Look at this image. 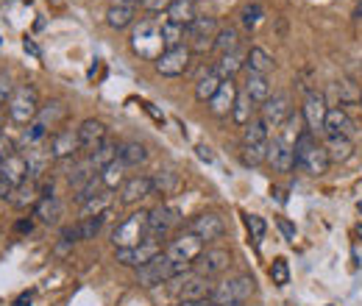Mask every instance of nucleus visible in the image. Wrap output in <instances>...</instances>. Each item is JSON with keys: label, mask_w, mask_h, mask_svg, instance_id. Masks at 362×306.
Wrapping results in <instances>:
<instances>
[{"label": "nucleus", "mask_w": 362, "mask_h": 306, "mask_svg": "<svg viewBox=\"0 0 362 306\" xmlns=\"http://www.w3.org/2000/svg\"><path fill=\"white\" fill-rule=\"evenodd\" d=\"M268 142H271V131H268V126L262 123V117H259V120H251V123L243 129V145L268 148Z\"/></svg>", "instance_id": "36"}, {"label": "nucleus", "mask_w": 362, "mask_h": 306, "mask_svg": "<svg viewBox=\"0 0 362 306\" xmlns=\"http://www.w3.org/2000/svg\"><path fill=\"white\" fill-rule=\"evenodd\" d=\"M0 178H6L11 187H20L25 178H28V162H25V153H11L3 165H0Z\"/></svg>", "instance_id": "22"}, {"label": "nucleus", "mask_w": 362, "mask_h": 306, "mask_svg": "<svg viewBox=\"0 0 362 306\" xmlns=\"http://www.w3.org/2000/svg\"><path fill=\"white\" fill-rule=\"evenodd\" d=\"M136 3H142V0H112V6H136Z\"/></svg>", "instance_id": "60"}, {"label": "nucleus", "mask_w": 362, "mask_h": 306, "mask_svg": "<svg viewBox=\"0 0 362 306\" xmlns=\"http://www.w3.org/2000/svg\"><path fill=\"white\" fill-rule=\"evenodd\" d=\"M11 153H17V142H14L11 136L0 134V165H3V162H6Z\"/></svg>", "instance_id": "51"}, {"label": "nucleus", "mask_w": 362, "mask_h": 306, "mask_svg": "<svg viewBox=\"0 0 362 306\" xmlns=\"http://www.w3.org/2000/svg\"><path fill=\"white\" fill-rule=\"evenodd\" d=\"M145 159H148V151H145V145L142 142H123L120 145V162L126 165V167H139V165H145Z\"/></svg>", "instance_id": "39"}, {"label": "nucleus", "mask_w": 362, "mask_h": 306, "mask_svg": "<svg viewBox=\"0 0 362 306\" xmlns=\"http://www.w3.org/2000/svg\"><path fill=\"white\" fill-rule=\"evenodd\" d=\"M109 189L106 192H100V195H95L90 198L84 206H81V218H98V215H103V212H109Z\"/></svg>", "instance_id": "45"}, {"label": "nucleus", "mask_w": 362, "mask_h": 306, "mask_svg": "<svg viewBox=\"0 0 362 306\" xmlns=\"http://www.w3.org/2000/svg\"><path fill=\"white\" fill-rule=\"evenodd\" d=\"M126 165L120 162V159H115V162H109L103 170H100V181H103V187L109 189V192H115L117 187H123L126 184Z\"/></svg>", "instance_id": "37"}, {"label": "nucleus", "mask_w": 362, "mask_h": 306, "mask_svg": "<svg viewBox=\"0 0 362 306\" xmlns=\"http://www.w3.org/2000/svg\"><path fill=\"white\" fill-rule=\"evenodd\" d=\"M223 84V78H218L215 73H204L198 81H195V98L201 100V103H209L212 98H215V92L221 89Z\"/></svg>", "instance_id": "41"}, {"label": "nucleus", "mask_w": 362, "mask_h": 306, "mask_svg": "<svg viewBox=\"0 0 362 306\" xmlns=\"http://www.w3.org/2000/svg\"><path fill=\"white\" fill-rule=\"evenodd\" d=\"M25 162H28V178L42 181L47 173V167H50V162H53V153H50V151H42L40 145H34V148L25 151Z\"/></svg>", "instance_id": "24"}, {"label": "nucleus", "mask_w": 362, "mask_h": 306, "mask_svg": "<svg viewBox=\"0 0 362 306\" xmlns=\"http://www.w3.org/2000/svg\"><path fill=\"white\" fill-rule=\"evenodd\" d=\"M70 251H73V242H67V240L59 237V242H56V257H64V254H70Z\"/></svg>", "instance_id": "56"}, {"label": "nucleus", "mask_w": 362, "mask_h": 306, "mask_svg": "<svg viewBox=\"0 0 362 306\" xmlns=\"http://www.w3.org/2000/svg\"><path fill=\"white\" fill-rule=\"evenodd\" d=\"M187 231H192L204 245H212V242H218V240L226 234V225H223V218H221V215H215V212H201V215H195V218L189 220Z\"/></svg>", "instance_id": "11"}, {"label": "nucleus", "mask_w": 362, "mask_h": 306, "mask_svg": "<svg viewBox=\"0 0 362 306\" xmlns=\"http://www.w3.org/2000/svg\"><path fill=\"white\" fill-rule=\"evenodd\" d=\"M14 306H31V293L20 295V298H17V304H14Z\"/></svg>", "instance_id": "59"}, {"label": "nucleus", "mask_w": 362, "mask_h": 306, "mask_svg": "<svg viewBox=\"0 0 362 306\" xmlns=\"http://www.w3.org/2000/svg\"><path fill=\"white\" fill-rule=\"evenodd\" d=\"M245 70L248 73H259V76H268L273 70V56L262 47H251L245 53Z\"/></svg>", "instance_id": "32"}, {"label": "nucleus", "mask_w": 362, "mask_h": 306, "mask_svg": "<svg viewBox=\"0 0 362 306\" xmlns=\"http://www.w3.org/2000/svg\"><path fill=\"white\" fill-rule=\"evenodd\" d=\"M50 153L53 159H73L81 153V142H78V131L76 129H62L53 134L50 139Z\"/></svg>", "instance_id": "18"}, {"label": "nucleus", "mask_w": 362, "mask_h": 306, "mask_svg": "<svg viewBox=\"0 0 362 306\" xmlns=\"http://www.w3.org/2000/svg\"><path fill=\"white\" fill-rule=\"evenodd\" d=\"M337 95H340L343 103H354V100H360L362 92H357V87L351 81H337Z\"/></svg>", "instance_id": "50"}, {"label": "nucleus", "mask_w": 362, "mask_h": 306, "mask_svg": "<svg viewBox=\"0 0 362 306\" xmlns=\"http://www.w3.org/2000/svg\"><path fill=\"white\" fill-rule=\"evenodd\" d=\"M64 114H67V106L62 103V100H47L45 106H40V114H37V120L45 126L47 131L59 123V120H64Z\"/></svg>", "instance_id": "40"}, {"label": "nucleus", "mask_w": 362, "mask_h": 306, "mask_svg": "<svg viewBox=\"0 0 362 306\" xmlns=\"http://www.w3.org/2000/svg\"><path fill=\"white\" fill-rule=\"evenodd\" d=\"M259 117H262V123L268 126V131H279L284 123H287V117H290V98L284 95V92H276L271 95L262 106H259Z\"/></svg>", "instance_id": "13"}, {"label": "nucleus", "mask_w": 362, "mask_h": 306, "mask_svg": "<svg viewBox=\"0 0 362 306\" xmlns=\"http://www.w3.org/2000/svg\"><path fill=\"white\" fill-rule=\"evenodd\" d=\"M237 45H240V34H237L234 28H221L218 37H215V47H212V50H218L221 56H226V53H234V50H237Z\"/></svg>", "instance_id": "44"}, {"label": "nucleus", "mask_w": 362, "mask_h": 306, "mask_svg": "<svg viewBox=\"0 0 362 306\" xmlns=\"http://www.w3.org/2000/svg\"><path fill=\"white\" fill-rule=\"evenodd\" d=\"M148 195H153V184H151L148 175H132V178H126V184L120 187V204H123V206L139 204V201H145Z\"/></svg>", "instance_id": "19"}, {"label": "nucleus", "mask_w": 362, "mask_h": 306, "mask_svg": "<svg viewBox=\"0 0 362 306\" xmlns=\"http://www.w3.org/2000/svg\"><path fill=\"white\" fill-rule=\"evenodd\" d=\"M254 290L257 287H254L251 276H234V278H226V281L212 287L209 301L215 306H243L254 295Z\"/></svg>", "instance_id": "4"}, {"label": "nucleus", "mask_w": 362, "mask_h": 306, "mask_svg": "<svg viewBox=\"0 0 362 306\" xmlns=\"http://www.w3.org/2000/svg\"><path fill=\"white\" fill-rule=\"evenodd\" d=\"M228 264H231V254H228L226 248H206V251H201L198 259L192 262V270L201 273V276H206V278H212V276L226 273Z\"/></svg>", "instance_id": "15"}, {"label": "nucleus", "mask_w": 362, "mask_h": 306, "mask_svg": "<svg viewBox=\"0 0 362 306\" xmlns=\"http://www.w3.org/2000/svg\"><path fill=\"white\" fill-rule=\"evenodd\" d=\"M162 254V245L159 242H139L134 248H115V262H120L123 267H142L148 264L151 259H156Z\"/></svg>", "instance_id": "14"}, {"label": "nucleus", "mask_w": 362, "mask_h": 306, "mask_svg": "<svg viewBox=\"0 0 362 306\" xmlns=\"http://www.w3.org/2000/svg\"><path fill=\"white\" fill-rule=\"evenodd\" d=\"M326 153H329V162H349L351 153H354V142L351 136H326Z\"/></svg>", "instance_id": "30"}, {"label": "nucleus", "mask_w": 362, "mask_h": 306, "mask_svg": "<svg viewBox=\"0 0 362 306\" xmlns=\"http://www.w3.org/2000/svg\"><path fill=\"white\" fill-rule=\"evenodd\" d=\"M243 92L257 103L262 106L268 98H271V84H268V76H259V73H248L245 76V84H243Z\"/></svg>", "instance_id": "29"}, {"label": "nucleus", "mask_w": 362, "mask_h": 306, "mask_svg": "<svg viewBox=\"0 0 362 306\" xmlns=\"http://www.w3.org/2000/svg\"><path fill=\"white\" fill-rule=\"evenodd\" d=\"M271 278L273 284H279V287H284V284H290V267H287V262L284 259H276V262L271 264Z\"/></svg>", "instance_id": "47"}, {"label": "nucleus", "mask_w": 362, "mask_h": 306, "mask_svg": "<svg viewBox=\"0 0 362 306\" xmlns=\"http://www.w3.org/2000/svg\"><path fill=\"white\" fill-rule=\"evenodd\" d=\"M20 234H31L34 231V220L28 218V220H17V225H14Z\"/></svg>", "instance_id": "57"}, {"label": "nucleus", "mask_w": 362, "mask_h": 306, "mask_svg": "<svg viewBox=\"0 0 362 306\" xmlns=\"http://www.w3.org/2000/svg\"><path fill=\"white\" fill-rule=\"evenodd\" d=\"M360 103H362V95H360Z\"/></svg>", "instance_id": "63"}, {"label": "nucleus", "mask_w": 362, "mask_h": 306, "mask_svg": "<svg viewBox=\"0 0 362 306\" xmlns=\"http://www.w3.org/2000/svg\"><path fill=\"white\" fill-rule=\"evenodd\" d=\"M195 151H198V159H204V162H212V159H215V156H212V151H209L206 145H198Z\"/></svg>", "instance_id": "58"}, {"label": "nucleus", "mask_w": 362, "mask_h": 306, "mask_svg": "<svg viewBox=\"0 0 362 306\" xmlns=\"http://www.w3.org/2000/svg\"><path fill=\"white\" fill-rule=\"evenodd\" d=\"M3 120H6V112H3V106H0V126H3Z\"/></svg>", "instance_id": "62"}, {"label": "nucleus", "mask_w": 362, "mask_h": 306, "mask_svg": "<svg viewBox=\"0 0 362 306\" xmlns=\"http://www.w3.org/2000/svg\"><path fill=\"white\" fill-rule=\"evenodd\" d=\"M100 192H106V187H103V181H100V175H98V178H92L84 189H78V192H76V204H78V206H84L90 198L100 195Z\"/></svg>", "instance_id": "46"}, {"label": "nucleus", "mask_w": 362, "mask_h": 306, "mask_svg": "<svg viewBox=\"0 0 362 306\" xmlns=\"http://www.w3.org/2000/svg\"><path fill=\"white\" fill-rule=\"evenodd\" d=\"M323 134L326 136H351L354 134V123L346 114V109H329L326 123H323Z\"/></svg>", "instance_id": "23"}, {"label": "nucleus", "mask_w": 362, "mask_h": 306, "mask_svg": "<svg viewBox=\"0 0 362 306\" xmlns=\"http://www.w3.org/2000/svg\"><path fill=\"white\" fill-rule=\"evenodd\" d=\"M76 131H78V142H81V151H84V153H92L98 145L106 142V126H103L100 120H95V117L84 120Z\"/></svg>", "instance_id": "20"}, {"label": "nucleus", "mask_w": 362, "mask_h": 306, "mask_svg": "<svg viewBox=\"0 0 362 306\" xmlns=\"http://www.w3.org/2000/svg\"><path fill=\"white\" fill-rule=\"evenodd\" d=\"M259 20H262V6H257V3H254V6H245V8H243V25H245L248 31H251V28H257V23H259Z\"/></svg>", "instance_id": "49"}, {"label": "nucleus", "mask_w": 362, "mask_h": 306, "mask_svg": "<svg viewBox=\"0 0 362 306\" xmlns=\"http://www.w3.org/2000/svg\"><path fill=\"white\" fill-rule=\"evenodd\" d=\"M254 109H257V103L240 89V92H237V100H234V109H231V120L245 129V126L254 120Z\"/></svg>", "instance_id": "33"}, {"label": "nucleus", "mask_w": 362, "mask_h": 306, "mask_svg": "<svg viewBox=\"0 0 362 306\" xmlns=\"http://www.w3.org/2000/svg\"><path fill=\"white\" fill-rule=\"evenodd\" d=\"M245 225H248V231H251L254 240H262L265 231H268V223L259 218V215H245Z\"/></svg>", "instance_id": "48"}, {"label": "nucleus", "mask_w": 362, "mask_h": 306, "mask_svg": "<svg viewBox=\"0 0 362 306\" xmlns=\"http://www.w3.org/2000/svg\"><path fill=\"white\" fill-rule=\"evenodd\" d=\"M276 223H279V228H281V234H284L287 240H296V225H293V223H287L284 218H279Z\"/></svg>", "instance_id": "54"}, {"label": "nucleus", "mask_w": 362, "mask_h": 306, "mask_svg": "<svg viewBox=\"0 0 362 306\" xmlns=\"http://www.w3.org/2000/svg\"><path fill=\"white\" fill-rule=\"evenodd\" d=\"M34 218L40 220V223H45V225H56L59 218H62V201L56 195L40 198L37 206H34Z\"/></svg>", "instance_id": "31"}, {"label": "nucleus", "mask_w": 362, "mask_h": 306, "mask_svg": "<svg viewBox=\"0 0 362 306\" xmlns=\"http://www.w3.org/2000/svg\"><path fill=\"white\" fill-rule=\"evenodd\" d=\"M168 284L176 301H206L212 293V281L195 270H184L179 276H173Z\"/></svg>", "instance_id": "5"}, {"label": "nucleus", "mask_w": 362, "mask_h": 306, "mask_svg": "<svg viewBox=\"0 0 362 306\" xmlns=\"http://www.w3.org/2000/svg\"><path fill=\"white\" fill-rule=\"evenodd\" d=\"M87 159H90L92 165L98 167V170H103L109 162H115V159H120V145L117 142H103V145H98L92 153H87Z\"/></svg>", "instance_id": "38"}, {"label": "nucleus", "mask_w": 362, "mask_h": 306, "mask_svg": "<svg viewBox=\"0 0 362 306\" xmlns=\"http://www.w3.org/2000/svg\"><path fill=\"white\" fill-rule=\"evenodd\" d=\"M132 50L139 59H151L156 61L165 53V42H162V28L156 20H139L132 31Z\"/></svg>", "instance_id": "2"}, {"label": "nucleus", "mask_w": 362, "mask_h": 306, "mask_svg": "<svg viewBox=\"0 0 362 306\" xmlns=\"http://www.w3.org/2000/svg\"><path fill=\"white\" fill-rule=\"evenodd\" d=\"M265 162L271 165L276 173H290V170L296 167L293 145H290V142H284L281 136H273L271 142H268V159H265Z\"/></svg>", "instance_id": "16"}, {"label": "nucleus", "mask_w": 362, "mask_h": 306, "mask_svg": "<svg viewBox=\"0 0 362 306\" xmlns=\"http://www.w3.org/2000/svg\"><path fill=\"white\" fill-rule=\"evenodd\" d=\"M293 153H296V165L304 167L310 175H323L329 170V153L323 145L315 142V134L313 131H301L298 139L293 142Z\"/></svg>", "instance_id": "1"}, {"label": "nucleus", "mask_w": 362, "mask_h": 306, "mask_svg": "<svg viewBox=\"0 0 362 306\" xmlns=\"http://www.w3.org/2000/svg\"><path fill=\"white\" fill-rule=\"evenodd\" d=\"M218 20L215 17H195L187 25V47L189 53H206L215 47V37H218Z\"/></svg>", "instance_id": "8"}, {"label": "nucleus", "mask_w": 362, "mask_h": 306, "mask_svg": "<svg viewBox=\"0 0 362 306\" xmlns=\"http://www.w3.org/2000/svg\"><path fill=\"white\" fill-rule=\"evenodd\" d=\"M148 212L151 209H136L129 218H123L115 231H112V242L115 248H134L139 242H145L148 237Z\"/></svg>", "instance_id": "6"}, {"label": "nucleus", "mask_w": 362, "mask_h": 306, "mask_svg": "<svg viewBox=\"0 0 362 306\" xmlns=\"http://www.w3.org/2000/svg\"><path fill=\"white\" fill-rule=\"evenodd\" d=\"M326 114H329V106H326V95L323 92H310L307 100H304V120H307V131H323V123H326Z\"/></svg>", "instance_id": "17"}, {"label": "nucleus", "mask_w": 362, "mask_h": 306, "mask_svg": "<svg viewBox=\"0 0 362 306\" xmlns=\"http://www.w3.org/2000/svg\"><path fill=\"white\" fill-rule=\"evenodd\" d=\"M151 184H153V195H162V198H168V195H176L181 187V175L176 170H156V173L151 175Z\"/></svg>", "instance_id": "27"}, {"label": "nucleus", "mask_w": 362, "mask_h": 306, "mask_svg": "<svg viewBox=\"0 0 362 306\" xmlns=\"http://www.w3.org/2000/svg\"><path fill=\"white\" fill-rule=\"evenodd\" d=\"M237 84L234 81H223L221 89L215 92V98L209 100V112L215 114V117H228L231 114V109H234V100H237Z\"/></svg>", "instance_id": "21"}, {"label": "nucleus", "mask_w": 362, "mask_h": 306, "mask_svg": "<svg viewBox=\"0 0 362 306\" xmlns=\"http://www.w3.org/2000/svg\"><path fill=\"white\" fill-rule=\"evenodd\" d=\"M42 195H40V181H34V178H25L17 189H14V195H11V206L14 209H28V206H37V201H40Z\"/></svg>", "instance_id": "25"}, {"label": "nucleus", "mask_w": 362, "mask_h": 306, "mask_svg": "<svg viewBox=\"0 0 362 306\" xmlns=\"http://www.w3.org/2000/svg\"><path fill=\"white\" fill-rule=\"evenodd\" d=\"M100 170L92 165L90 159H81V162H76L73 167H70V173H67V184H70V189H84L87 184H90L92 178H98Z\"/></svg>", "instance_id": "26"}, {"label": "nucleus", "mask_w": 362, "mask_h": 306, "mask_svg": "<svg viewBox=\"0 0 362 306\" xmlns=\"http://www.w3.org/2000/svg\"><path fill=\"white\" fill-rule=\"evenodd\" d=\"M6 109H8V117L17 126H31L37 120V114H40V95H37V89L31 87V84H17L14 92H11V98H8V103H6Z\"/></svg>", "instance_id": "3"}, {"label": "nucleus", "mask_w": 362, "mask_h": 306, "mask_svg": "<svg viewBox=\"0 0 362 306\" xmlns=\"http://www.w3.org/2000/svg\"><path fill=\"white\" fill-rule=\"evenodd\" d=\"M159 28H162V42H165V50L181 47V45H184V40H187V28H184V25H179V23L165 20V23H159Z\"/></svg>", "instance_id": "42"}, {"label": "nucleus", "mask_w": 362, "mask_h": 306, "mask_svg": "<svg viewBox=\"0 0 362 306\" xmlns=\"http://www.w3.org/2000/svg\"><path fill=\"white\" fill-rule=\"evenodd\" d=\"M204 251V242L192 234V231H184L179 237H173L165 248V257L173 264H181V267H192V262L198 259V254Z\"/></svg>", "instance_id": "10"}, {"label": "nucleus", "mask_w": 362, "mask_h": 306, "mask_svg": "<svg viewBox=\"0 0 362 306\" xmlns=\"http://www.w3.org/2000/svg\"><path fill=\"white\" fill-rule=\"evenodd\" d=\"M245 67V56L240 53V50H234V53H226V56H221L218 61H215V76L218 78H223V81H234V76L240 73Z\"/></svg>", "instance_id": "28"}, {"label": "nucleus", "mask_w": 362, "mask_h": 306, "mask_svg": "<svg viewBox=\"0 0 362 306\" xmlns=\"http://www.w3.org/2000/svg\"><path fill=\"white\" fill-rule=\"evenodd\" d=\"M189 59H192L189 47L181 45V47H173V50H165L153 64H156V73H159V76H165V78H179V76H184V73L189 70Z\"/></svg>", "instance_id": "12"}, {"label": "nucleus", "mask_w": 362, "mask_h": 306, "mask_svg": "<svg viewBox=\"0 0 362 306\" xmlns=\"http://www.w3.org/2000/svg\"><path fill=\"white\" fill-rule=\"evenodd\" d=\"M14 189H17V187H11V184H8L6 178H0V201H11Z\"/></svg>", "instance_id": "55"}, {"label": "nucleus", "mask_w": 362, "mask_h": 306, "mask_svg": "<svg viewBox=\"0 0 362 306\" xmlns=\"http://www.w3.org/2000/svg\"><path fill=\"white\" fill-rule=\"evenodd\" d=\"M165 14H168L170 23H179V25L187 28V25L198 17V14H195V0H173L170 8H168Z\"/></svg>", "instance_id": "35"}, {"label": "nucleus", "mask_w": 362, "mask_h": 306, "mask_svg": "<svg viewBox=\"0 0 362 306\" xmlns=\"http://www.w3.org/2000/svg\"><path fill=\"white\" fill-rule=\"evenodd\" d=\"M106 218H109V212H103V215H98V218H81V220H78V223L73 225V228H76V237H78V242H81V240H95Z\"/></svg>", "instance_id": "43"}, {"label": "nucleus", "mask_w": 362, "mask_h": 306, "mask_svg": "<svg viewBox=\"0 0 362 306\" xmlns=\"http://www.w3.org/2000/svg\"><path fill=\"white\" fill-rule=\"evenodd\" d=\"M11 92H14V87H11V81H8V76L0 70V106L3 103H8V98H11Z\"/></svg>", "instance_id": "53"}, {"label": "nucleus", "mask_w": 362, "mask_h": 306, "mask_svg": "<svg viewBox=\"0 0 362 306\" xmlns=\"http://www.w3.org/2000/svg\"><path fill=\"white\" fill-rule=\"evenodd\" d=\"M195 306H215V304H212V301L206 298V301H195Z\"/></svg>", "instance_id": "61"}, {"label": "nucleus", "mask_w": 362, "mask_h": 306, "mask_svg": "<svg viewBox=\"0 0 362 306\" xmlns=\"http://www.w3.org/2000/svg\"><path fill=\"white\" fill-rule=\"evenodd\" d=\"M134 17H136V6H109V11H106V23L115 31L129 28L134 23Z\"/></svg>", "instance_id": "34"}, {"label": "nucleus", "mask_w": 362, "mask_h": 306, "mask_svg": "<svg viewBox=\"0 0 362 306\" xmlns=\"http://www.w3.org/2000/svg\"><path fill=\"white\" fill-rule=\"evenodd\" d=\"M173 0H142V8L151 11V14H159V11H168Z\"/></svg>", "instance_id": "52"}, {"label": "nucleus", "mask_w": 362, "mask_h": 306, "mask_svg": "<svg viewBox=\"0 0 362 306\" xmlns=\"http://www.w3.org/2000/svg\"><path fill=\"white\" fill-rule=\"evenodd\" d=\"M181 223V212L176 206H168V204H159L156 209L148 212V242H159L168 240V234Z\"/></svg>", "instance_id": "7"}, {"label": "nucleus", "mask_w": 362, "mask_h": 306, "mask_svg": "<svg viewBox=\"0 0 362 306\" xmlns=\"http://www.w3.org/2000/svg\"><path fill=\"white\" fill-rule=\"evenodd\" d=\"M176 273H179V267L170 262L165 254H159L156 259H151L148 264L136 267V284L145 287V290H153V287H159V284H168Z\"/></svg>", "instance_id": "9"}]
</instances>
